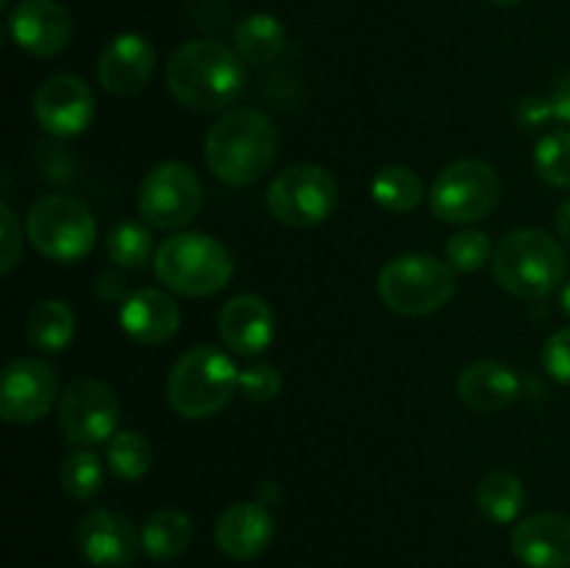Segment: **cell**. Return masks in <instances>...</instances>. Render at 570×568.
<instances>
[{"mask_svg":"<svg viewBox=\"0 0 570 568\" xmlns=\"http://www.w3.org/2000/svg\"><path fill=\"white\" fill-rule=\"evenodd\" d=\"M167 89L193 111H220L245 89V65L237 50L217 39L184 42L167 61Z\"/></svg>","mask_w":570,"mask_h":568,"instance_id":"obj_1","label":"cell"},{"mask_svg":"<svg viewBox=\"0 0 570 568\" xmlns=\"http://www.w3.org/2000/svg\"><path fill=\"white\" fill-rule=\"evenodd\" d=\"M278 137L273 120L259 109H232L209 128L204 143L206 165L217 182L248 187L273 167Z\"/></svg>","mask_w":570,"mask_h":568,"instance_id":"obj_2","label":"cell"},{"mask_svg":"<svg viewBox=\"0 0 570 568\" xmlns=\"http://www.w3.org/2000/svg\"><path fill=\"white\" fill-rule=\"evenodd\" d=\"M490 267L504 293L538 301L566 282L568 256L560 239L543 228H518L495 243Z\"/></svg>","mask_w":570,"mask_h":568,"instance_id":"obj_3","label":"cell"},{"mask_svg":"<svg viewBox=\"0 0 570 568\" xmlns=\"http://www.w3.org/2000/svg\"><path fill=\"white\" fill-rule=\"evenodd\" d=\"M154 271L167 290L187 298H209L228 287L234 256L220 239L200 232H181L156 248Z\"/></svg>","mask_w":570,"mask_h":568,"instance_id":"obj_4","label":"cell"},{"mask_svg":"<svg viewBox=\"0 0 570 568\" xmlns=\"http://www.w3.org/2000/svg\"><path fill=\"white\" fill-rule=\"evenodd\" d=\"M239 390V371L232 356L215 345L184 351L167 376V401L187 421L217 415Z\"/></svg>","mask_w":570,"mask_h":568,"instance_id":"obj_5","label":"cell"},{"mask_svg":"<svg viewBox=\"0 0 570 568\" xmlns=\"http://www.w3.org/2000/svg\"><path fill=\"white\" fill-rule=\"evenodd\" d=\"M379 298L390 312L423 317L440 312L456 293V276L445 259L432 254H404L390 259L376 278Z\"/></svg>","mask_w":570,"mask_h":568,"instance_id":"obj_6","label":"cell"},{"mask_svg":"<svg viewBox=\"0 0 570 568\" xmlns=\"http://www.w3.org/2000/svg\"><path fill=\"white\" fill-rule=\"evenodd\" d=\"M33 248L53 262H78L95 248L98 226L87 204L70 195H42L26 217Z\"/></svg>","mask_w":570,"mask_h":568,"instance_id":"obj_7","label":"cell"},{"mask_svg":"<svg viewBox=\"0 0 570 568\" xmlns=\"http://www.w3.org/2000/svg\"><path fill=\"white\" fill-rule=\"evenodd\" d=\"M340 189L332 173L315 161H298L278 173L265 195V206L278 223L312 228L326 223L337 209Z\"/></svg>","mask_w":570,"mask_h":568,"instance_id":"obj_8","label":"cell"},{"mask_svg":"<svg viewBox=\"0 0 570 568\" xmlns=\"http://www.w3.org/2000/svg\"><path fill=\"white\" fill-rule=\"evenodd\" d=\"M501 198V178L488 161L460 159L440 170L429 189L432 212L445 223L468 226L484 221Z\"/></svg>","mask_w":570,"mask_h":568,"instance_id":"obj_9","label":"cell"},{"mask_svg":"<svg viewBox=\"0 0 570 568\" xmlns=\"http://www.w3.org/2000/svg\"><path fill=\"white\" fill-rule=\"evenodd\" d=\"M200 206H204V187L198 173L187 161H161L150 167L139 184V217L161 232L189 226L198 217Z\"/></svg>","mask_w":570,"mask_h":568,"instance_id":"obj_10","label":"cell"},{"mask_svg":"<svg viewBox=\"0 0 570 568\" xmlns=\"http://www.w3.org/2000/svg\"><path fill=\"white\" fill-rule=\"evenodd\" d=\"M117 423H120V401L115 390L100 379H76L59 395V427L70 443H106L117 434Z\"/></svg>","mask_w":570,"mask_h":568,"instance_id":"obj_11","label":"cell"},{"mask_svg":"<svg viewBox=\"0 0 570 568\" xmlns=\"http://www.w3.org/2000/svg\"><path fill=\"white\" fill-rule=\"evenodd\" d=\"M59 395L56 371L39 356H20L9 362L0 379V415L9 423H37Z\"/></svg>","mask_w":570,"mask_h":568,"instance_id":"obj_12","label":"cell"},{"mask_svg":"<svg viewBox=\"0 0 570 568\" xmlns=\"http://www.w3.org/2000/svg\"><path fill=\"white\" fill-rule=\"evenodd\" d=\"M33 117L48 134L59 139L78 137L95 120V95L83 78L56 72L39 84L33 95Z\"/></svg>","mask_w":570,"mask_h":568,"instance_id":"obj_13","label":"cell"},{"mask_svg":"<svg viewBox=\"0 0 570 568\" xmlns=\"http://www.w3.org/2000/svg\"><path fill=\"white\" fill-rule=\"evenodd\" d=\"M14 45L37 59H53L72 42V17L59 0H20L9 14Z\"/></svg>","mask_w":570,"mask_h":568,"instance_id":"obj_14","label":"cell"},{"mask_svg":"<svg viewBox=\"0 0 570 568\" xmlns=\"http://www.w3.org/2000/svg\"><path fill=\"white\" fill-rule=\"evenodd\" d=\"M76 543L83 560L95 568H122L137 557L142 538L122 512L89 510L76 527Z\"/></svg>","mask_w":570,"mask_h":568,"instance_id":"obj_15","label":"cell"},{"mask_svg":"<svg viewBox=\"0 0 570 568\" xmlns=\"http://www.w3.org/2000/svg\"><path fill=\"white\" fill-rule=\"evenodd\" d=\"M156 70V50L139 33H120L104 48L98 59V78L117 98H128L148 87Z\"/></svg>","mask_w":570,"mask_h":568,"instance_id":"obj_16","label":"cell"},{"mask_svg":"<svg viewBox=\"0 0 570 568\" xmlns=\"http://www.w3.org/2000/svg\"><path fill=\"white\" fill-rule=\"evenodd\" d=\"M512 555L527 568H570V518L534 512L512 529Z\"/></svg>","mask_w":570,"mask_h":568,"instance_id":"obj_17","label":"cell"},{"mask_svg":"<svg viewBox=\"0 0 570 568\" xmlns=\"http://www.w3.org/2000/svg\"><path fill=\"white\" fill-rule=\"evenodd\" d=\"M223 343L243 356H259L276 337V315L271 304L254 293L234 295L217 317Z\"/></svg>","mask_w":570,"mask_h":568,"instance_id":"obj_18","label":"cell"},{"mask_svg":"<svg viewBox=\"0 0 570 568\" xmlns=\"http://www.w3.org/2000/svg\"><path fill=\"white\" fill-rule=\"evenodd\" d=\"M273 516L262 501H237L217 516L215 543L232 560H254L273 540Z\"/></svg>","mask_w":570,"mask_h":568,"instance_id":"obj_19","label":"cell"},{"mask_svg":"<svg viewBox=\"0 0 570 568\" xmlns=\"http://www.w3.org/2000/svg\"><path fill=\"white\" fill-rule=\"evenodd\" d=\"M120 326L134 343L161 345L178 332V326H181V310H178L176 298L167 295L165 290H134V293L122 301Z\"/></svg>","mask_w":570,"mask_h":568,"instance_id":"obj_20","label":"cell"},{"mask_svg":"<svg viewBox=\"0 0 570 568\" xmlns=\"http://www.w3.org/2000/svg\"><path fill=\"white\" fill-rule=\"evenodd\" d=\"M456 393L462 404L473 412H501L518 399L521 382L515 371L499 360H476L462 368L456 379Z\"/></svg>","mask_w":570,"mask_h":568,"instance_id":"obj_21","label":"cell"},{"mask_svg":"<svg viewBox=\"0 0 570 568\" xmlns=\"http://www.w3.org/2000/svg\"><path fill=\"white\" fill-rule=\"evenodd\" d=\"M139 538H142V549L150 560L170 562L187 551L189 540H193V521L187 512L176 510V507H161V510L150 512Z\"/></svg>","mask_w":570,"mask_h":568,"instance_id":"obj_22","label":"cell"},{"mask_svg":"<svg viewBox=\"0 0 570 568\" xmlns=\"http://www.w3.org/2000/svg\"><path fill=\"white\" fill-rule=\"evenodd\" d=\"M26 334L33 349L61 354L76 337V312L65 301H39L26 317Z\"/></svg>","mask_w":570,"mask_h":568,"instance_id":"obj_23","label":"cell"},{"mask_svg":"<svg viewBox=\"0 0 570 568\" xmlns=\"http://www.w3.org/2000/svg\"><path fill=\"white\" fill-rule=\"evenodd\" d=\"M287 48V28L273 14H250L234 31V50L250 65H271Z\"/></svg>","mask_w":570,"mask_h":568,"instance_id":"obj_24","label":"cell"},{"mask_svg":"<svg viewBox=\"0 0 570 568\" xmlns=\"http://www.w3.org/2000/svg\"><path fill=\"white\" fill-rule=\"evenodd\" d=\"M476 505L493 523H512L527 507V488L510 471H490L479 479Z\"/></svg>","mask_w":570,"mask_h":568,"instance_id":"obj_25","label":"cell"},{"mask_svg":"<svg viewBox=\"0 0 570 568\" xmlns=\"http://www.w3.org/2000/svg\"><path fill=\"white\" fill-rule=\"evenodd\" d=\"M373 204L393 215H410L423 200V182L412 167L387 165L376 173L371 184Z\"/></svg>","mask_w":570,"mask_h":568,"instance_id":"obj_26","label":"cell"},{"mask_svg":"<svg viewBox=\"0 0 570 568\" xmlns=\"http://www.w3.org/2000/svg\"><path fill=\"white\" fill-rule=\"evenodd\" d=\"M150 462H154V449L142 432L126 429V432H117L106 445V466L126 482L142 479L150 471Z\"/></svg>","mask_w":570,"mask_h":568,"instance_id":"obj_27","label":"cell"},{"mask_svg":"<svg viewBox=\"0 0 570 568\" xmlns=\"http://www.w3.org/2000/svg\"><path fill=\"white\" fill-rule=\"evenodd\" d=\"M61 490L76 501H89L100 493L106 482V466L95 451H76L65 460L59 471Z\"/></svg>","mask_w":570,"mask_h":568,"instance_id":"obj_28","label":"cell"},{"mask_svg":"<svg viewBox=\"0 0 570 568\" xmlns=\"http://www.w3.org/2000/svg\"><path fill=\"white\" fill-rule=\"evenodd\" d=\"M106 254L117 267H139L154 254L150 228L137 221H122L106 234Z\"/></svg>","mask_w":570,"mask_h":568,"instance_id":"obj_29","label":"cell"},{"mask_svg":"<svg viewBox=\"0 0 570 568\" xmlns=\"http://www.w3.org/2000/svg\"><path fill=\"white\" fill-rule=\"evenodd\" d=\"M534 173L549 187L570 189V131H549L534 145Z\"/></svg>","mask_w":570,"mask_h":568,"instance_id":"obj_30","label":"cell"},{"mask_svg":"<svg viewBox=\"0 0 570 568\" xmlns=\"http://www.w3.org/2000/svg\"><path fill=\"white\" fill-rule=\"evenodd\" d=\"M488 259H493V245H490V237L482 228L456 232L445 243V262L454 273H473L488 265Z\"/></svg>","mask_w":570,"mask_h":568,"instance_id":"obj_31","label":"cell"},{"mask_svg":"<svg viewBox=\"0 0 570 568\" xmlns=\"http://www.w3.org/2000/svg\"><path fill=\"white\" fill-rule=\"evenodd\" d=\"M282 373L271 362H254L239 371V393L254 404H267L282 393Z\"/></svg>","mask_w":570,"mask_h":568,"instance_id":"obj_32","label":"cell"},{"mask_svg":"<svg viewBox=\"0 0 570 568\" xmlns=\"http://www.w3.org/2000/svg\"><path fill=\"white\" fill-rule=\"evenodd\" d=\"M543 368L560 384H570V326L557 329L543 345Z\"/></svg>","mask_w":570,"mask_h":568,"instance_id":"obj_33","label":"cell"},{"mask_svg":"<svg viewBox=\"0 0 570 568\" xmlns=\"http://www.w3.org/2000/svg\"><path fill=\"white\" fill-rule=\"evenodd\" d=\"M0 228H3V265H0V271L11 273L22 254V232L9 204L0 206Z\"/></svg>","mask_w":570,"mask_h":568,"instance_id":"obj_34","label":"cell"},{"mask_svg":"<svg viewBox=\"0 0 570 568\" xmlns=\"http://www.w3.org/2000/svg\"><path fill=\"white\" fill-rule=\"evenodd\" d=\"M515 120L518 126L527 128V131H538V128L549 126L554 120V109H551V100L549 98H523L515 109Z\"/></svg>","mask_w":570,"mask_h":568,"instance_id":"obj_35","label":"cell"},{"mask_svg":"<svg viewBox=\"0 0 570 568\" xmlns=\"http://www.w3.org/2000/svg\"><path fill=\"white\" fill-rule=\"evenodd\" d=\"M549 100H551V109H554V120L568 123L570 126V67L560 78H557Z\"/></svg>","mask_w":570,"mask_h":568,"instance_id":"obj_36","label":"cell"},{"mask_svg":"<svg viewBox=\"0 0 570 568\" xmlns=\"http://www.w3.org/2000/svg\"><path fill=\"white\" fill-rule=\"evenodd\" d=\"M554 223H557V234H560V237L570 245V198H566L560 204V209H557L554 215Z\"/></svg>","mask_w":570,"mask_h":568,"instance_id":"obj_37","label":"cell"},{"mask_svg":"<svg viewBox=\"0 0 570 568\" xmlns=\"http://www.w3.org/2000/svg\"><path fill=\"white\" fill-rule=\"evenodd\" d=\"M560 306H562V312H566V315L570 317V282L566 284V287H562V293H560Z\"/></svg>","mask_w":570,"mask_h":568,"instance_id":"obj_38","label":"cell"},{"mask_svg":"<svg viewBox=\"0 0 570 568\" xmlns=\"http://www.w3.org/2000/svg\"><path fill=\"white\" fill-rule=\"evenodd\" d=\"M493 3H499V6H515V3H523V0H493Z\"/></svg>","mask_w":570,"mask_h":568,"instance_id":"obj_39","label":"cell"}]
</instances>
